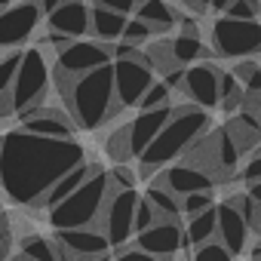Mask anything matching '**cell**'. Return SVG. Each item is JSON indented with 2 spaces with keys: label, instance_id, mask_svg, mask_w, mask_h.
Here are the masks:
<instances>
[{
  "label": "cell",
  "instance_id": "7402d4cb",
  "mask_svg": "<svg viewBox=\"0 0 261 261\" xmlns=\"http://www.w3.org/2000/svg\"><path fill=\"white\" fill-rule=\"evenodd\" d=\"M169 49H172V62L178 68L197 65V62H203V59L212 56V46H206L203 37H188V34H175L169 40Z\"/></svg>",
  "mask_w": 261,
  "mask_h": 261
},
{
  "label": "cell",
  "instance_id": "ee69618b",
  "mask_svg": "<svg viewBox=\"0 0 261 261\" xmlns=\"http://www.w3.org/2000/svg\"><path fill=\"white\" fill-rule=\"evenodd\" d=\"M249 197H252V200L261 206V185H252V188H249Z\"/></svg>",
  "mask_w": 261,
  "mask_h": 261
},
{
  "label": "cell",
  "instance_id": "d590c367",
  "mask_svg": "<svg viewBox=\"0 0 261 261\" xmlns=\"http://www.w3.org/2000/svg\"><path fill=\"white\" fill-rule=\"evenodd\" d=\"M240 178L252 188V185H261V151H255V154H249V160L243 163V169H240Z\"/></svg>",
  "mask_w": 261,
  "mask_h": 261
},
{
  "label": "cell",
  "instance_id": "1f68e13d",
  "mask_svg": "<svg viewBox=\"0 0 261 261\" xmlns=\"http://www.w3.org/2000/svg\"><path fill=\"white\" fill-rule=\"evenodd\" d=\"M212 206H215V194L212 191H200V194H191V197L181 200V215L194 218V215H200V212H206Z\"/></svg>",
  "mask_w": 261,
  "mask_h": 261
},
{
  "label": "cell",
  "instance_id": "9c48e42d",
  "mask_svg": "<svg viewBox=\"0 0 261 261\" xmlns=\"http://www.w3.org/2000/svg\"><path fill=\"white\" fill-rule=\"evenodd\" d=\"M114 62V46L98 43V40H71L65 49L56 53V71L77 80L89 71H98Z\"/></svg>",
  "mask_w": 261,
  "mask_h": 261
},
{
  "label": "cell",
  "instance_id": "ffe728a7",
  "mask_svg": "<svg viewBox=\"0 0 261 261\" xmlns=\"http://www.w3.org/2000/svg\"><path fill=\"white\" fill-rule=\"evenodd\" d=\"M224 129H227V136L233 139V145L240 148V154H255V151H258L261 126H258V117H255V114L240 111V114H233V117L224 123Z\"/></svg>",
  "mask_w": 261,
  "mask_h": 261
},
{
  "label": "cell",
  "instance_id": "f546056e",
  "mask_svg": "<svg viewBox=\"0 0 261 261\" xmlns=\"http://www.w3.org/2000/svg\"><path fill=\"white\" fill-rule=\"evenodd\" d=\"M169 98H172V89L163 83V80H154V86L145 92V98L139 101V111H157V108H169Z\"/></svg>",
  "mask_w": 261,
  "mask_h": 261
},
{
  "label": "cell",
  "instance_id": "7c38bea8",
  "mask_svg": "<svg viewBox=\"0 0 261 261\" xmlns=\"http://www.w3.org/2000/svg\"><path fill=\"white\" fill-rule=\"evenodd\" d=\"M19 123H22L19 129H25L31 136H43V139H74V129H77L71 114H65L59 108H49V105L22 111Z\"/></svg>",
  "mask_w": 261,
  "mask_h": 261
},
{
  "label": "cell",
  "instance_id": "681fc988",
  "mask_svg": "<svg viewBox=\"0 0 261 261\" xmlns=\"http://www.w3.org/2000/svg\"><path fill=\"white\" fill-rule=\"evenodd\" d=\"M258 240H261V237H258Z\"/></svg>",
  "mask_w": 261,
  "mask_h": 261
},
{
  "label": "cell",
  "instance_id": "8d00e7d4",
  "mask_svg": "<svg viewBox=\"0 0 261 261\" xmlns=\"http://www.w3.org/2000/svg\"><path fill=\"white\" fill-rule=\"evenodd\" d=\"M92 7H105V10L120 13V16H136L139 0H92Z\"/></svg>",
  "mask_w": 261,
  "mask_h": 261
},
{
  "label": "cell",
  "instance_id": "44dd1931",
  "mask_svg": "<svg viewBox=\"0 0 261 261\" xmlns=\"http://www.w3.org/2000/svg\"><path fill=\"white\" fill-rule=\"evenodd\" d=\"M136 19H142L154 34H166L178 25L181 13L172 10L166 0H139V7H136Z\"/></svg>",
  "mask_w": 261,
  "mask_h": 261
},
{
  "label": "cell",
  "instance_id": "5b68a950",
  "mask_svg": "<svg viewBox=\"0 0 261 261\" xmlns=\"http://www.w3.org/2000/svg\"><path fill=\"white\" fill-rule=\"evenodd\" d=\"M49 83H53V74H49V65H46V56L40 46H31L25 49L22 56V65H19V74H16V83H13V92L10 98L0 105V111L7 114H22V111H31V108H40L46 101V92H49Z\"/></svg>",
  "mask_w": 261,
  "mask_h": 261
},
{
  "label": "cell",
  "instance_id": "d6986e66",
  "mask_svg": "<svg viewBox=\"0 0 261 261\" xmlns=\"http://www.w3.org/2000/svg\"><path fill=\"white\" fill-rule=\"evenodd\" d=\"M126 22H129V16L111 13V10H105V7H92V10H89V34H92L98 43H108V46L120 43Z\"/></svg>",
  "mask_w": 261,
  "mask_h": 261
},
{
  "label": "cell",
  "instance_id": "f6af8a7d",
  "mask_svg": "<svg viewBox=\"0 0 261 261\" xmlns=\"http://www.w3.org/2000/svg\"><path fill=\"white\" fill-rule=\"evenodd\" d=\"M13 4H16V0H0V13H4V10H10Z\"/></svg>",
  "mask_w": 261,
  "mask_h": 261
},
{
  "label": "cell",
  "instance_id": "2e32d148",
  "mask_svg": "<svg viewBox=\"0 0 261 261\" xmlns=\"http://www.w3.org/2000/svg\"><path fill=\"white\" fill-rule=\"evenodd\" d=\"M172 120V105L169 108H157V111H139L133 120H129V151H133V157H142L154 139L163 133V126Z\"/></svg>",
  "mask_w": 261,
  "mask_h": 261
},
{
  "label": "cell",
  "instance_id": "4fadbf2b",
  "mask_svg": "<svg viewBox=\"0 0 261 261\" xmlns=\"http://www.w3.org/2000/svg\"><path fill=\"white\" fill-rule=\"evenodd\" d=\"M181 95L188 98V105H197V108H203V111L218 108V105H221L218 68H215V65H191V68H185Z\"/></svg>",
  "mask_w": 261,
  "mask_h": 261
},
{
  "label": "cell",
  "instance_id": "3957f363",
  "mask_svg": "<svg viewBox=\"0 0 261 261\" xmlns=\"http://www.w3.org/2000/svg\"><path fill=\"white\" fill-rule=\"evenodd\" d=\"M62 98L68 101V114H71L74 126H80V129H98L114 114L123 111L120 101H117V92H114V71H111V65L77 77Z\"/></svg>",
  "mask_w": 261,
  "mask_h": 261
},
{
  "label": "cell",
  "instance_id": "ba28073f",
  "mask_svg": "<svg viewBox=\"0 0 261 261\" xmlns=\"http://www.w3.org/2000/svg\"><path fill=\"white\" fill-rule=\"evenodd\" d=\"M111 71H114V92H117V101L120 108H139V101L145 98V92L154 86V68L148 65V56L145 49L133 59H114L111 62Z\"/></svg>",
  "mask_w": 261,
  "mask_h": 261
},
{
  "label": "cell",
  "instance_id": "60d3db41",
  "mask_svg": "<svg viewBox=\"0 0 261 261\" xmlns=\"http://www.w3.org/2000/svg\"><path fill=\"white\" fill-rule=\"evenodd\" d=\"M185 10H191L194 16H206L209 13V0H181Z\"/></svg>",
  "mask_w": 261,
  "mask_h": 261
},
{
  "label": "cell",
  "instance_id": "d4e9b609",
  "mask_svg": "<svg viewBox=\"0 0 261 261\" xmlns=\"http://www.w3.org/2000/svg\"><path fill=\"white\" fill-rule=\"evenodd\" d=\"M145 200L154 206V212H157V218H160V221H178V218H181V200H178V197H172L166 188L151 185V188L145 191Z\"/></svg>",
  "mask_w": 261,
  "mask_h": 261
},
{
  "label": "cell",
  "instance_id": "30bf717a",
  "mask_svg": "<svg viewBox=\"0 0 261 261\" xmlns=\"http://www.w3.org/2000/svg\"><path fill=\"white\" fill-rule=\"evenodd\" d=\"M37 0H16L10 10L0 13V49H19L40 25Z\"/></svg>",
  "mask_w": 261,
  "mask_h": 261
},
{
  "label": "cell",
  "instance_id": "8992f818",
  "mask_svg": "<svg viewBox=\"0 0 261 261\" xmlns=\"http://www.w3.org/2000/svg\"><path fill=\"white\" fill-rule=\"evenodd\" d=\"M212 53L221 59H252L261 56V19L237 22L218 16L212 22Z\"/></svg>",
  "mask_w": 261,
  "mask_h": 261
},
{
  "label": "cell",
  "instance_id": "4dcf8cb0",
  "mask_svg": "<svg viewBox=\"0 0 261 261\" xmlns=\"http://www.w3.org/2000/svg\"><path fill=\"white\" fill-rule=\"evenodd\" d=\"M224 16L237 19V22H255L261 16V0H233Z\"/></svg>",
  "mask_w": 261,
  "mask_h": 261
},
{
  "label": "cell",
  "instance_id": "7a4b0ae2",
  "mask_svg": "<svg viewBox=\"0 0 261 261\" xmlns=\"http://www.w3.org/2000/svg\"><path fill=\"white\" fill-rule=\"evenodd\" d=\"M209 133V114L197 105H178L172 108V120L163 126V133L154 139V145L139 157V172H163L172 160L188 157V151Z\"/></svg>",
  "mask_w": 261,
  "mask_h": 261
},
{
  "label": "cell",
  "instance_id": "74e56055",
  "mask_svg": "<svg viewBox=\"0 0 261 261\" xmlns=\"http://www.w3.org/2000/svg\"><path fill=\"white\" fill-rule=\"evenodd\" d=\"M114 261H160V258H154V255H148V252H142L136 246H126V249H117Z\"/></svg>",
  "mask_w": 261,
  "mask_h": 261
},
{
  "label": "cell",
  "instance_id": "603a6c76",
  "mask_svg": "<svg viewBox=\"0 0 261 261\" xmlns=\"http://www.w3.org/2000/svg\"><path fill=\"white\" fill-rule=\"evenodd\" d=\"M92 169H95V163H83V166L71 169L65 178H59V181L53 185V191L43 197V203H40V206H43V209H56L59 203H65V200H68V197H71V194H74V191L89 178V175H92Z\"/></svg>",
  "mask_w": 261,
  "mask_h": 261
},
{
  "label": "cell",
  "instance_id": "9a60e30c",
  "mask_svg": "<svg viewBox=\"0 0 261 261\" xmlns=\"http://www.w3.org/2000/svg\"><path fill=\"white\" fill-rule=\"evenodd\" d=\"M154 185L166 188V191H169L172 197H178V200H185V197H191V194H200V191H212V188H215V181H212L203 169H197V166H191V163L166 166V169L154 178Z\"/></svg>",
  "mask_w": 261,
  "mask_h": 261
},
{
  "label": "cell",
  "instance_id": "bcb514c9",
  "mask_svg": "<svg viewBox=\"0 0 261 261\" xmlns=\"http://www.w3.org/2000/svg\"><path fill=\"white\" fill-rule=\"evenodd\" d=\"M255 117H258V126H261V111H258V114H255Z\"/></svg>",
  "mask_w": 261,
  "mask_h": 261
},
{
  "label": "cell",
  "instance_id": "b9f144b4",
  "mask_svg": "<svg viewBox=\"0 0 261 261\" xmlns=\"http://www.w3.org/2000/svg\"><path fill=\"white\" fill-rule=\"evenodd\" d=\"M37 4H40V13H43V16H53V13L65 4V0H37Z\"/></svg>",
  "mask_w": 261,
  "mask_h": 261
},
{
  "label": "cell",
  "instance_id": "5bb4252c",
  "mask_svg": "<svg viewBox=\"0 0 261 261\" xmlns=\"http://www.w3.org/2000/svg\"><path fill=\"white\" fill-rule=\"evenodd\" d=\"M133 246L160 261H172L185 246V227H181V221H157L151 230L139 233Z\"/></svg>",
  "mask_w": 261,
  "mask_h": 261
},
{
  "label": "cell",
  "instance_id": "ac0fdd59",
  "mask_svg": "<svg viewBox=\"0 0 261 261\" xmlns=\"http://www.w3.org/2000/svg\"><path fill=\"white\" fill-rule=\"evenodd\" d=\"M46 22H49V31L68 40H83L89 34V7L83 0H65L53 16H46Z\"/></svg>",
  "mask_w": 261,
  "mask_h": 261
},
{
  "label": "cell",
  "instance_id": "d6a6232c",
  "mask_svg": "<svg viewBox=\"0 0 261 261\" xmlns=\"http://www.w3.org/2000/svg\"><path fill=\"white\" fill-rule=\"evenodd\" d=\"M191 261H233V255H230L218 240H212V243H206V246H197Z\"/></svg>",
  "mask_w": 261,
  "mask_h": 261
},
{
  "label": "cell",
  "instance_id": "52a82bcc",
  "mask_svg": "<svg viewBox=\"0 0 261 261\" xmlns=\"http://www.w3.org/2000/svg\"><path fill=\"white\" fill-rule=\"evenodd\" d=\"M139 191H117L111 188V197L101 212V233L108 237L111 249H126L136 240V209H139Z\"/></svg>",
  "mask_w": 261,
  "mask_h": 261
},
{
  "label": "cell",
  "instance_id": "83f0119b",
  "mask_svg": "<svg viewBox=\"0 0 261 261\" xmlns=\"http://www.w3.org/2000/svg\"><path fill=\"white\" fill-rule=\"evenodd\" d=\"M108 157L114 160V166H126V160H133V151H129V126H120L108 136L105 142Z\"/></svg>",
  "mask_w": 261,
  "mask_h": 261
},
{
  "label": "cell",
  "instance_id": "8fae6325",
  "mask_svg": "<svg viewBox=\"0 0 261 261\" xmlns=\"http://www.w3.org/2000/svg\"><path fill=\"white\" fill-rule=\"evenodd\" d=\"M59 249L71 255V261H111V243L101 227H77V230H56L53 237Z\"/></svg>",
  "mask_w": 261,
  "mask_h": 261
},
{
  "label": "cell",
  "instance_id": "cb8c5ba5",
  "mask_svg": "<svg viewBox=\"0 0 261 261\" xmlns=\"http://www.w3.org/2000/svg\"><path fill=\"white\" fill-rule=\"evenodd\" d=\"M215 206H218V203H215ZM215 206L206 209V212H200V215H194V218H188L185 243H191L194 249H197V246H206V243H212V240L218 237V212H215Z\"/></svg>",
  "mask_w": 261,
  "mask_h": 261
},
{
  "label": "cell",
  "instance_id": "4316f807",
  "mask_svg": "<svg viewBox=\"0 0 261 261\" xmlns=\"http://www.w3.org/2000/svg\"><path fill=\"white\" fill-rule=\"evenodd\" d=\"M22 49H13L7 56H0V105H4L13 92V83H16V74H19V65H22Z\"/></svg>",
  "mask_w": 261,
  "mask_h": 261
},
{
  "label": "cell",
  "instance_id": "e0dca14e",
  "mask_svg": "<svg viewBox=\"0 0 261 261\" xmlns=\"http://www.w3.org/2000/svg\"><path fill=\"white\" fill-rule=\"evenodd\" d=\"M215 212H218V243L230 252V255H240V252H246L249 249V237H252V227H249V221L230 206V203H218L215 206Z\"/></svg>",
  "mask_w": 261,
  "mask_h": 261
},
{
  "label": "cell",
  "instance_id": "e575fe53",
  "mask_svg": "<svg viewBox=\"0 0 261 261\" xmlns=\"http://www.w3.org/2000/svg\"><path fill=\"white\" fill-rule=\"evenodd\" d=\"M108 178H111V188H117V191H136V172L129 166H114L108 172Z\"/></svg>",
  "mask_w": 261,
  "mask_h": 261
},
{
  "label": "cell",
  "instance_id": "7bdbcfd3",
  "mask_svg": "<svg viewBox=\"0 0 261 261\" xmlns=\"http://www.w3.org/2000/svg\"><path fill=\"white\" fill-rule=\"evenodd\" d=\"M230 4H233V0H209V10H212V13H221V16H224Z\"/></svg>",
  "mask_w": 261,
  "mask_h": 261
},
{
  "label": "cell",
  "instance_id": "6da1fadb",
  "mask_svg": "<svg viewBox=\"0 0 261 261\" xmlns=\"http://www.w3.org/2000/svg\"><path fill=\"white\" fill-rule=\"evenodd\" d=\"M86 163L74 139H43L13 129L0 139V188L16 206H40L59 178Z\"/></svg>",
  "mask_w": 261,
  "mask_h": 261
},
{
  "label": "cell",
  "instance_id": "f35d334b",
  "mask_svg": "<svg viewBox=\"0 0 261 261\" xmlns=\"http://www.w3.org/2000/svg\"><path fill=\"white\" fill-rule=\"evenodd\" d=\"M10 243H13V233H10V221H7V215H0V261L7 258V252H10Z\"/></svg>",
  "mask_w": 261,
  "mask_h": 261
},
{
  "label": "cell",
  "instance_id": "277c9868",
  "mask_svg": "<svg viewBox=\"0 0 261 261\" xmlns=\"http://www.w3.org/2000/svg\"><path fill=\"white\" fill-rule=\"evenodd\" d=\"M111 197V178L108 172L95 163L92 175L56 209H49V224L53 230H77V227H98L105 203Z\"/></svg>",
  "mask_w": 261,
  "mask_h": 261
},
{
  "label": "cell",
  "instance_id": "484cf974",
  "mask_svg": "<svg viewBox=\"0 0 261 261\" xmlns=\"http://www.w3.org/2000/svg\"><path fill=\"white\" fill-rule=\"evenodd\" d=\"M19 255H25L28 261H59V243L43 233H31L22 240Z\"/></svg>",
  "mask_w": 261,
  "mask_h": 261
},
{
  "label": "cell",
  "instance_id": "c3c4849f",
  "mask_svg": "<svg viewBox=\"0 0 261 261\" xmlns=\"http://www.w3.org/2000/svg\"><path fill=\"white\" fill-rule=\"evenodd\" d=\"M0 117H4V111H0Z\"/></svg>",
  "mask_w": 261,
  "mask_h": 261
},
{
  "label": "cell",
  "instance_id": "ab89813d",
  "mask_svg": "<svg viewBox=\"0 0 261 261\" xmlns=\"http://www.w3.org/2000/svg\"><path fill=\"white\" fill-rule=\"evenodd\" d=\"M178 34H188V37H200V25L194 16H181L178 19Z\"/></svg>",
  "mask_w": 261,
  "mask_h": 261
},
{
  "label": "cell",
  "instance_id": "f1b7e54d",
  "mask_svg": "<svg viewBox=\"0 0 261 261\" xmlns=\"http://www.w3.org/2000/svg\"><path fill=\"white\" fill-rule=\"evenodd\" d=\"M154 37V31L142 22V19H136V16H129V22H126V28H123V37H120V43H129V46H136V49H142L148 40Z\"/></svg>",
  "mask_w": 261,
  "mask_h": 261
},
{
  "label": "cell",
  "instance_id": "7dc6e473",
  "mask_svg": "<svg viewBox=\"0 0 261 261\" xmlns=\"http://www.w3.org/2000/svg\"><path fill=\"white\" fill-rule=\"evenodd\" d=\"M252 261H261V258H252Z\"/></svg>",
  "mask_w": 261,
  "mask_h": 261
},
{
  "label": "cell",
  "instance_id": "836d02e7",
  "mask_svg": "<svg viewBox=\"0 0 261 261\" xmlns=\"http://www.w3.org/2000/svg\"><path fill=\"white\" fill-rule=\"evenodd\" d=\"M157 221H160V218H157L154 206L142 197V200H139V209H136V237H139V233H145V230H151Z\"/></svg>",
  "mask_w": 261,
  "mask_h": 261
}]
</instances>
